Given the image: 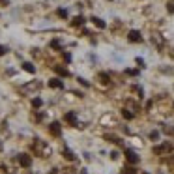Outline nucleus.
Returning a JSON list of instances; mask_svg holds the SVG:
<instances>
[{
    "label": "nucleus",
    "instance_id": "obj_1",
    "mask_svg": "<svg viewBox=\"0 0 174 174\" xmlns=\"http://www.w3.org/2000/svg\"><path fill=\"white\" fill-rule=\"evenodd\" d=\"M172 150V146L169 144V142H165V144H161V146H155V148H154V154H165V152H170Z\"/></svg>",
    "mask_w": 174,
    "mask_h": 174
},
{
    "label": "nucleus",
    "instance_id": "obj_2",
    "mask_svg": "<svg viewBox=\"0 0 174 174\" xmlns=\"http://www.w3.org/2000/svg\"><path fill=\"white\" fill-rule=\"evenodd\" d=\"M126 159H127L129 163H133V165H135V163H138V155L135 154L133 150H126Z\"/></svg>",
    "mask_w": 174,
    "mask_h": 174
},
{
    "label": "nucleus",
    "instance_id": "obj_3",
    "mask_svg": "<svg viewBox=\"0 0 174 174\" xmlns=\"http://www.w3.org/2000/svg\"><path fill=\"white\" fill-rule=\"evenodd\" d=\"M129 41H135V43L138 41V43H141V41H142L141 32H138V30H131V32H129Z\"/></svg>",
    "mask_w": 174,
    "mask_h": 174
},
{
    "label": "nucleus",
    "instance_id": "obj_4",
    "mask_svg": "<svg viewBox=\"0 0 174 174\" xmlns=\"http://www.w3.org/2000/svg\"><path fill=\"white\" fill-rule=\"evenodd\" d=\"M19 163H21V167H30V155H26V154H21L19 155Z\"/></svg>",
    "mask_w": 174,
    "mask_h": 174
},
{
    "label": "nucleus",
    "instance_id": "obj_5",
    "mask_svg": "<svg viewBox=\"0 0 174 174\" xmlns=\"http://www.w3.org/2000/svg\"><path fill=\"white\" fill-rule=\"evenodd\" d=\"M49 86H51V88H62V86H64V82H62L60 79H53L51 82H49Z\"/></svg>",
    "mask_w": 174,
    "mask_h": 174
},
{
    "label": "nucleus",
    "instance_id": "obj_6",
    "mask_svg": "<svg viewBox=\"0 0 174 174\" xmlns=\"http://www.w3.org/2000/svg\"><path fill=\"white\" fill-rule=\"evenodd\" d=\"M51 133L53 135H60V124L58 122H53L51 124Z\"/></svg>",
    "mask_w": 174,
    "mask_h": 174
},
{
    "label": "nucleus",
    "instance_id": "obj_7",
    "mask_svg": "<svg viewBox=\"0 0 174 174\" xmlns=\"http://www.w3.org/2000/svg\"><path fill=\"white\" fill-rule=\"evenodd\" d=\"M64 157H66V159H69V161H75V154H73L71 150H67V148L64 150Z\"/></svg>",
    "mask_w": 174,
    "mask_h": 174
},
{
    "label": "nucleus",
    "instance_id": "obj_8",
    "mask_svg": "<svg viewBox=\"0 0 174 174\" xmlns=\"http://www.w3.org/2000/svg\"><path fill=\"white\" fill-rule=\"evenodd\" d=\"M54 71H56L58 75H62V77H67V75H69V71H67V69H64V67H54Z\"/></svg>",
    "mask_w": 174,
    "mask_h": 174
},
{
    "label": "nucleus",
    "instance_id": "obj_9",
    "mask_svg": "<svg viewBox=\"0 0 174 174\" xmlns=\"http://www.w3.org/2000/svg\"><path fill=\"white\" fill-rule=\"evenodd\" d=\"M92 21H94V24L97 26V28H105V23H103L101 19H97V17H92Z\"/></svg>",
    "mask_w": 174,
    "mask_h": 174
},
{
    "label": "nucleus",
    "instance_id": "obj_10",
    "mask_svg": "<svg viewBox=\"0 0 174 174\" xmlns=\"http://www.w3.org/2000/svg\"><path fill=\"white\" fill-rule=\"evenodd\" d=\"M66 120H67L69 124H77V116H75L73 113H69V114H66Z\"/></svg>",
    "mask_w": 174,
    "mask_h": 174
},
{
    "label": "nucleus",
    "instance_id": "obj_11",
    "mask_svg": "<svg viewBox=\"0 0 174 174\" xmlns=\"http://www.w3.org/2000/svg\"><path fill=\"white\" fill-rule=\"evenodd\" d=\"M23 69H24V71H30V73L36 71V67H34L32 64H28V62H24V64H23Z\"/></svg>",
    "mask_w": 174,
    "mask_h": 174
},
{
    "label": "nucleus",
    "instance_id": "obj_12",
    "mask_svg": "<svg viewBox=\"0 0 174 174\" xmlns=\"http://www.w3.org/2000/svg\"><path fill=\"white\" fill-rule=\"evenodd\" d=\"M99 81L103 82V84H109V82H110V79H109L107 73H99Z\"/></svg>",
    "mask_w": 174,
    "mask_h": 174
},
{
    "label": "nucleus",
    "instance_id": "obj_13",
    "mask_svg": "<svg viewBox=\"0 0 174 174\" xmlns=\"http://www.w3.org/2000/svg\"><path fill=\"white\" fill-rule=\"evenodd\" d=\"M82 23H84V19H82V17H75V19L71 21V24H75V26H81Z\"/></svg>",
    "mask_w": 174,
    "mask_h": 174
},
{
    "label": "nucleus",
    "instance_id": "obj_14",
    "mask_svg": "<svg viewBox=\"0 0 174 174\" xmlns=\"http://www.w3.org/2000/svg\"><path fill=\"white\" fill-rule=\"evenodd\" d=\"M122 114H124V118H126V120H131V118H133V114H131L129 110H126V109L122 110Z\"/></svg>",
    "mask_w": 174,
    "mask_h": 174
},
{
    "label": "nucleus",
    "instance_id": "obj_15",
    "mask_svg": "<svg viewBox=\"0 0 174 174\" xmlns=\"http://www.w3.org/2000/svg\"><path fill=\"white\" fill-rule=\"evenodd\" d=\"M163 131H165L167 135H174V127H169V126H165V127H163Z\"/></svg>",
    "mask_w": 174,
    "mask_h": 174
},
{
    "label": "nucleus",
    "instance_id": "obj_16",
    "mask_svg": "<svg viewBox=\"0 0 174 174\" xmlns=\"http://www.w3.org/2000/svg\"><path fill=\"white\" fill-rule=\"evenodd\" d=\"M32 105H34V107H41V99H39V97H36V99L32 101Z\"/></svg>",
    "mask_w": 174,
    "mask_h": 174
},
{
    "label": "nucleus",
    "instance_id": "obj_17",
    "mask_svg": "<svg viewBox=\"0 0 174 174\" xmlns=\"http://www.w3.org/2000/svg\"><path fill=\"white\" fill-rule=\"evenodd\" d=\"M157 137H159V133H157V131H152V133H150V138H154V141H155Z\"/></svg>",
    "mask_w": 174,
    "mask_h": 174
},
{
    "label": "nucleus",
    "instance_id": "obj_18",
    "mask_svg": "<svg viewBox=\"0 0 174 174\" xmlns=\"http://www.w3.org/2000/svg\"><path fill=\"white\" fill-rule=\"evenodd\" d=\"M6 53H8V49H6L4 45H0V56H2V54H6Z\"/></svg>",
    "mask_w": 174,
    "mask_h": 174
},
{
    "label": "nucleus",
    "instance_id": "obj_19",
    "mask_svg": "<svg viewBox=\"0 0 174 174\" xmlns=\"http://www.w3.org/2000/svg\"><path fill=\"white\" fill-rule=\"evenodd\" d=\"M58 15H60V17H67V11H66V10H60Z\"/></svg>",
    "mask_w": 174,
    "mask_h": 174
},
{
    "label": "nucleus",
    "instance_id": "obj_20",
    "mask_svg": "<svg viewBox=\"0 0 174 174\" xmlns=\"http://www.w3.org/2000/svg\"><path fill=\"white\" fill-rule=\"evenodd\" d=\"M137 64L141 66V67H144V60H142V58H137Z\"/></svg>",
    "mask_w": 174,
    "mask_h": 174
},
{
    "label": "nucleus",
    "instance_id": "obj_21",
    "mask_svg": "<svg viewBox=\"0 0 174 174\" xmlns=\"http://www.w3.org/2000/svg\"><path fill=\"white\" fill-rule=\"evenodd\" d=\"M64 60H66V62H69V60H71V54L66 53V54H64Z\"/></svg>",
    "mask_w": 174,
    "mask_h": 174
},
{
    "label": "nucleus",
    "instance_id": "obj_22",
    "mask_svg": "<svg viewBox=\"0 0 174 174\" xmlns=\"http://www.w3.org/2000/svg\"><path fill=\"white\" fill-rule=\"evenodd\" d=\"M126 73H127V75H137V71H135V69H127Z\"/></svg>",
    "mask_w": 174,
    "mask_h": 174
},
{
    "label": "nucleus",
    "instance_id": "obj_23",
    "mask_svg": "<svg viewBox=\"0 0 174 174\" xmlns=\"http://www.w3.org/2000/svg\"><path fill=\"white\" fill-rule=\"evenodd\" d=\"M118 155H120L118 152H113V154H110V157H113V159H118Z\"/></svg>",
    "mask_w": 174,
    "mask_h": 174
},
{
    "label": "nucleus",
    "instance_id": "obj_24",
    "mask_svg": "<svg viewBox=\"0 0 174 174\" xmlns=\"http://www.w3.org/2000/svg\"><path fill=\"white\" fill-rule=\"evenodd\" d=\"M169 11H170V13H174V4H169Z\"/></svg>",
    "mask_w": 174,
    "mask_h": 174
},
{
    "label": "nucleus",
    "instance_id": "obj_25",
    "mask_svg": "<svg viewBox=\"0 0 174 174\" xmlns=\"http://www.w3.org/2000/svg\"><path fill=\"white\" fill-rule=\"evenodd\" d=\"M81 174H88V172H86V170H82V172H81Z\"/></svg>",
    "mask_w": 174,
    "mask_h": 174
},
{
    "label": "nucleus",
    "instance_id": "obj_26",
    "mask_svg": "<svg viewBox=\"0 0 174 174\" xmlns=\"http://www.w3.org/2000/svg\"><path fill=\"white\" fill-rule=\"evenodd\" d=\"M142 174H148V172H142Z\"/></svg>",
    "mask_w": 174,
    "mask_h": 174
},
{
    "label": "nucleus",
    "instance_id": "obj_27",
    "mask_svg": "<svg viewBox=\"0 0 174 174\" xmlns=\"http://www.w3.org/2000/svg\"><path fill=\"white\" fill-rule=\"evenodd\" d=\"M122 174H126V172H122Z\"/></svg>",
    "mask_w": 174,
    "mask_h": 174
}]
</instances>
